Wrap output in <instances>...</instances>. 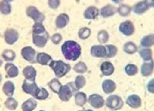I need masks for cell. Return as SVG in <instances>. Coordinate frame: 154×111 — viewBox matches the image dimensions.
I'll return each instance as SVG.
<instances>
[{"label": "cell", "mask_w": 154, "mask_h": 111, "mask_svg": "<svg viewBox=\"0 0 154 111\" xmlns=\"http://www.w3.org/2000/svg\"><path fill=\"white\" fill-rule=\"evenodd\" d=\"M15 87L13 82L7 81L5 83L3 86V91L8 96L11 97L14 94Z\"/></svg>", "instance_id": "obj_25"}, {"label": "cell", "mask_w": 154, "mask_h": 111, "mask_svg": "<svg viewBox=\"0 0 154 111\" xmlns=\"http://www.w3.org/2000/svg\"><path fill=\"white\" fill-rule=\"evenodd\" d=\"M22 88L25 93L32 95L35 98L36 97L40 90L35 81H31L27 80L24 81Z\"/></svg>", "instance_id": "obj_5"}, {"label": "cell", "mask_w": 154, "mask_h": 111, "mask_svg": "<svg viewBox=\"0 0 154 111\" xmlns=\"http://www.w3.org/2000/svg\"><path fill=\"white\" fill-rule=\"evenodd\" d=\"M118 11L122 16H127L130 14L131 8L128 5L122 4L118 8Z\"/></svg>", "instance_id": "obj_33"}, {"label": "cell", "mask_w": 154, "mask_h": 111, "mask_svg": "<svg viewBox=\"0 0 154 111\" xmlns=\"http://www.w3.org/2000/svg\"><path fill=\"white\" fill-rule=\"evenodd\" d=\"M5 70L8 76L10 78H14L17 76L19 74V70L17 68L12 64H6L5 66Z\"/></svg>", "instance_id": "obj_22"}, {"label": "cell", "mask_w": 154, "mask_h": 111, "mask_svg": "<svg viewBox=\"0 0 154 111\" xmlns=\"http://www.w3.org/2000/svg\"><path fill=\"white\" fill-rule=\"evenodd\" d=\"M153 70V62L152 60L149 62L143 63L141 68V72L143 76L147 77L150 76Z\"/></svg>", "instance_id": "obj_15"}, {"label": "cell", "mask_w": 154, "mask_h": 111, "mask_svg": "<svg viewBox=\"0 0 154 111\" xmlns=\"http://www.w3.org/2000/svg\"><path fill=\"white\" fill-rule=\"evenodd\" d=\"M5 104L6 108L11 110H15L18 106V102L13 98H8Z\"/></svg>", "instance_id": "obj_34"}, {"label": "cell", "mask_w": 154, "mask_h": 111, "mask_svg": "<svg viewBox=\"0 0 154 111\" xmlns=\"http://www.w3.org/2000/svg\"><path fill=\"white\" fill-rule=\"evenodd\" d=\"M48 86L54 92L58 94L62 86L59 80L56 79H54L50 81L48 83Z\"/></svg>", "instance_id": "obj_26"}, {"label": "cell", "mask_w": 154, "mask_h": 111, "mask_svg": "<svg viewBox=\"0 0 154 111\" xmlns=\"http://www.w3.org/2000/svg\"><path fill=\"white\" fill-rule=\"evenodd\" d=\"M147 90L150 93L153 94L154 93V80L150 81L147 85Z\"/></svg>", "instance_id": "obj_44"}, {"label": "cell", "mask_w": 154, "mask_h": 111, "mask_svg": "<svg viewBox=\"0 0 154 111\" xmlns=\"http://www.w3.org/2000/svg\"><path fill=\"white\" fill-rule=\"evenodd\" d=\"M87 101V96L85 93L80 92L75 95V102L77 105L83 106Z\"/></svg>", "instance_id": "obj_27"}, {"label": "cell", "mask_w": 154, "mask_h": 111, "mask_svg": "<svg viewBox=\"0 0 154 111\" xmlns=\"http://www.w3.org/2000/svg\"><path fill=\"white\" fill-rule=\"evenodd\" d=\"M86 84V80L82 76H79L76 77L75 80V85L77 90L83 88Z\"/></svg>", "instance_id": "obj_38"}, {"label": "cell", "mask_w": 154, "mask_h": 111, "mask_svg": "<svg viewBox=\"0 0 154 111\" xmlns=\"http://www.w3.org/2000/svg\"><path fill=\"white\" fill-rule=\"evenodd\" d=\"M91 34V30L87 28H83L80 29L78 33L79 37L82 39L88 38Z\"/></svg>", "instance_id": "obj_40"}, {"label": "cell", "mask_w": 154, "mask_h": 111, "mask_svg": "<svg viewBox=\"0 0 154 111\" xmlns=\"http://www.w3.org/2000/svg\"><path fill=\"white\" fill-rule=\"evenodd\" d=\"M62 53L66 59L70 61H75L81 54V47L75 41H68L61 47Z\"/></svg>", "instance_id": "obj_1"}, {"label": "cell", "mask_w": 154, "mask_h": 111, "mask_svg": "<svg viewBox=\"0 0 154 111\" xmlns=\"http://www.w3.org/2000/svg\"><path fill=\"white\" fill-rule=\"evenodd\" d=\"M91 55L95 57H104L107 55V51L105 47L101 45L94 46L91 50Z\"/></svg>", "instance_id": "obj_11"}, {"label": "cell", "mask_w": 154, "mask_h": 111, "mask_svg": "<svg viewBox=\"0 0 154 111\" xmlns=\"http://www.w3.org/2000/svg\"><path fill=\"white\" fill-rule=\"evenodd\" d=\"M61 39H62V36L61 34L59 33L54 34L51 38L52 42L55 44H58L61 41Z\"/></svg>", "instance_id": "obj_42"}, {"label": "cell", "mask_w": 154, "mask_h": 111, "mask_svg": "<svg viewBox=\"0 0 154 111\" xmlns=\"http://www.w3.org/2000/svg\"><path fill=\"white\" fill-rule=\"evenodd\" d=\"M126 103L131 108L137 109L139 108L141 105V100L137 95H131L127 98Z\"/></svg>", "instance_id": "obj_14"}, {"label": "cell", "mask_w": 154, "mask_h": 111, "mask_svg": "<svg viewBox=\"0 0 154 111\" xmlns=\"http://www.w3.org/2000/svg\"><path fill=\"white\" fill-rule=\"evenodd\" d=\"M139 54L144 61H150L152 60V51L150 49H142L140 51Z\"/></svg>", "instance_id": "obj_30"}, {"label": "cell", "mask_w": 154, "mask_h": 111, "mask_svg": "<svg viewBox=\"0 0 154 111\" xmlns=\"http://www.w3.org/2000/svg\"><path fill=\"white\" fill-rule=\"evenodd\" d=\"M73 70L77 73H84L87 70V67L85 63L80 62L75 65Z\"/></svg>", "instance_id": "obj_36"}, {"label": "cell", "mask_w": 154, "mask_h": 111, "mask_svg": "<svg viewBox=\"0 0 154 111\" xmlns=\"http://www.w3.org/2000/svg\"><path fill=\"white\" fill-rule=\"evenodd\" d=\"M48 38L49 34L43 25L41 23H35L33 30V39L35 45L38 47H43Z\"/></svg>", "instance_id": "obj_2"}, {"label": "cell", "mask_w": 154, "mask_h": 111, "mask_svg": "<svg viewBox=\"0 0 154 111\" xmlns=\"http://www.w3.org/2000/svg\"><path fill=\"white\" fill-rule=\"evenodd\" d=\"M115 8L111 5H108L102 8L101 16L104 18H107L113 16L115 13Z\"/></svg>", "instance_id": "obj_24"}, {"label": "cell", "mask_w": 154, "mask_h": 111, "mask_svg": "<svg viewBox=\"0 0 154 111\" xmlns=\"http://www.w3.org/2000/svg\"><path fill=\"white\" fill-rule=\"evenodd\" d=\"M21 54L24 59L30 62H33L35 61V51L31 47H26L23 49Z\"/></svg>", "instance_id": "obj_13"}, {"label": "cell", "mask_w": 154, "mask_h": 111, "mask_svg": "<svg viewBox=\"0 0 154 111\" xmlns=\"http://www.w3.org/2000/svg\"><path fill=\"white\" fill-rule=\"evenodd\" d=\"M137 46L133 42H127L124 46V50L128 54H134L137 52Z\"/></svg>", "instance_id": "obj_29"}, {"label": "cell", "mask_w": 154, "mask_h": 111, "mask_svg": "<svg viewBox=\"0 0 154 111\" xmlns=\"http://www.w3.org/2000/svg\"><path fill=\"white\" fill-rule=\"evenodd\" d=\"M69 20V16L66 14L59 15L56 20V25L57 28H62L66 27Z\"/></svg>", "instance_id": "obj_20"}, {"label": "cell", "mask_w": 154, "mask_h": 111, "mask_svg": "<svg viewBox=\"0 0 154 111\" xmlns=\"http://www.w3.org/2000/svg\"><path fill=\"white\" fill-rule=\"evenodd\" d=\"M37 106V102L33 98H29L23 104L22 109L23 110L31 111L35 109Z\"/></svg>", "instance_id": "obj_23"}, {"label": "cell", "mask_w": 154, "mask_h": 111, "mask_svg": "<svg viewBox=\"0 0 154 111\" xmlns=\"http://www.w3.org/2000/svg\"><path fill=\"white\" fill-rule=\"evenodd\" d=\"M60 2L59 1H50L49 2V5L51 8L56 9L60 5Z\"/></svg>", "instance_id": "obj_43"}, {"label": "cell", "mask_w": 154, "mask_h": 111, "mask_svg": "<svg viewBox=\"0 0 154 111\" xmlns=\"http://www.w3.org/2000/svg\"><path fill=\"white\" fill-rule=\"evenodd\" d=\"M77 90L75 88L74 84L72 82L61 86L58 93L59 98L62 101H68Z\"/></svg>", "instance_id": "obj_4"}, {"label": "cell", "mask_w": 154, "mask_h": 111, "mask_svg": "<svg viewBox=\"0 0 154 111\" xmlns=\"http://www.w3.org/2000/svg\"><path fill=\"white\" fill-rule=\"evenodd\" d=\"M106 105L107 107L111 110H119L123 107L124 102L120 97L113 95L107 98Z\"/></svg>", "instance_id": "obj_6"}, {"label": "cell", "mask_w": 154, "mask_h": 111, "mask_svg": "<svg viewBox=\"0 0 154 111\" xmlns=\"http://www.w3.org/2000/svg\"><path fill=\"white\" fill-rule=\"evenodd\" d=\"M99 15V10L94 6L88 8L84 13V16L87 19L94 20Z\"/></svg>", "instance_id": "obj_19"}, {"label": "cell", "mask_w": 154, "mask_h": 111, "mask_svg": "<svg viewBox=\"0 0 154 111\" xmlns=\"http://www.w3.org/2000/svg\"><path fill=\"white\" fill-rule=\"evenodd\" d=\"M27 14L28 16L32 18L35 23H41L45 19V16L35 7L31 6L28 7L27 10Z\"/></svg>", "instance_id": "obj_7"}, {"label": "cell", "mask_w": 154, "mask_h": 111, "mask_svg": "<svg viewBox=\"0 0 154 111\" xmlns=\"http://www.w3.org/2000/svg\"><path fill=\"white\" fill-rule=\"evenodd\" d=\"M38 62L43 65L50 64L52 62V59L51 56L45 53H40L37 56Z\"/></svg>", "instance_id": "obj_21"}, {"label": "cell", "mask_w": 154, "mask_h": 111, "mask_svg": "<svg viewBox=\"0 0 154 111\" xmlns=\"http://www.w3.org/2000/svg\"><path fill=\"white\" fill-rule=\"evenodd\" d=\"M23 73L26 80L31 81H35L36 76V71L32 66H29L26 67L23 69Z\"/></svg>", "instance_id": "obj_16"}, {"label": "cell", "mask_w": 154, "mask_h": 111, "mask_svg": "<svg viewBox=\"0 0 154 111\" xmlns=\"http://www.w3.org/2000/svg\"><path fill=\"white\" fill-rule=\"evenodd\" d=\"M88 101L91 105L95 109L102 108L105 103L103 97L97 94H94L90 96Z\"/></svg>", "instance_id": "obj_8"}, {"label": "cell", "mask_w": 154, "mask_h": 111, "mask_svg": "<svg viewBox=\"0 0 154 111\" xmlns=\"http://www.w3.org/2000/svg\"><path fill=\"white\" fill-rule=\"evenodd\" d=\"M49 96V93L46 89L43 88H41L40 91L35 98L38 100H44Z\"/></svg>", "instance_id": "obj_41"}, {"label": "cell", "mask_w": 154, "mask_h": 111, "mask_svg": "<svg viewBox=\"0 0 154 111\" xmlns=\"http://www.w3.org/2000/svg\"><path fill=\"white\" fill-rule=\"evenodd\" d=\"M120 31L126 36H130L134 32V27L131 21L128 20L121 23L119 26Z\"/></svg>", "instance_id": "obj_9"}, {"label": "cell", "mask_w": 154, "mask_h": 111, "mask_svg": "<svg viewBox=\"0 0 154 111\" xmlns=\"http://www.w3.org/2000/svg\"><path fill=\"white\" fill-rule=\"evenodd\" d=\"M2 56L6 61H12L15 59L16 54L13 51L6 50L3 52Z\"/></svg>", "instance_id": "obj_37"}, {"label": "cell", "mask_w": 154, "mask_h": 111, "mask_svg": "<svg viewBox=\"0 0 154 111\" xmlns=\"http://www.w3.org/2000/svg\"><path fill=\"white\" fill-rule=\"evenodd\" d=\"M102 88L106 94H109L113 93L116 89V85L111 80H106L103 82Z\"/></svg>", "instance_id": "obj_18"}, {"label": "cell", "mask_w": 154, "mask_h": 111, "mask_svg": "<svg viewBox=\"0 0 154 111\" xmlns=\"http://www.w3.org/2000/svg\"><path fill=\"white\" fill-rule=\"evenodd\" d=\"M106 51H107V55L106 57L107 58H112L114 57L117 54L118 52V49L114 45H107L106 47Z\"/></svg>", "instance_id": "obj_32"}, {"label": "cell", "mask_w": 154, "mask_h": 111, "mask_svg": "<svg viewBox=\"0 0 154 111\" xmlns=\"http://www.w3.org/2000/svg\"><path fill=\"white\" fill-rule=\"evenodd\" d=\"M141 44L143 46L149 47L154 44V35L150 34L146 36L142 39Z\"/></svg>", "instance_id": "obj_28"}, {"label": "cell", "mask_w": 154, "mask_h": 111, "mask_svg": "<svg viewBox=\"0 0 154 111\" xmlns=\"http://www.w3.org/2000/svg\"><path fill=\"white\" fill-rule=\"evenodd\" d=\"M49 66L54 70L56 76L58 78L64 76L71 69L69 64L63 62L61 61H52Z\"/></svg>", "instance_id": "obj_3"}, {"label": "cell", "mask_w": 154, "mask_h": 111, "mask_svg": "<svg viewBox=\"0 0 154 111\" xmlns=\"http://www.w3.org/2000/svg\"><path fill=\"white\" fill-rule=\"evenodd\" d=\"M125 71L128 76H133L137 73L138 68L135 65L128 64L125 67Z\"/></svg>", "instance_id": "obj_35"}, {"label": "cell", "mask_w": 154, "mask_h": 111, "mask_svg": "<svg viewBox=\"0 0 154 111\" xmlns=\"http://www.w3.org/2000/svg\"><path fill=\"white\" fill-rule=\"evenodd\" d=\"M11 5L9 1H4L2 2L1 4V11L2 14L7 15L11 12Z\"/></svg>", "instance_id": "obj_31"}, {"label": "cell", "mask_w": 154, "mask_h": 111, "mask_svg": "<svg viewBox=\"0 0 154 111\" xmlns=\"http://www.w3.org/2000/svg\"><path fill=\"white\" fill-rule=\"evenodd\" d=\"M100 69L104 76H109L113 74L114 68L112 63L109 62H104L101 65Z\"/></svg>", "instance_id": "obj_17"}, {"label": "cell", "mask_w": 154, "mask_h": 111, "mask_svg": "<svg viewBox=\"0 0 154 111\" xmlns=\"http://www.w3.org/2000/svg\"><path fill=\"white\" fill-rule=\"evenodd\" d=\"M17 32L14 29H9L5 34V38L8 44L12 45L17 40L18 38Z\"/></svg>", "instance_id": "obj_12"}, {"label": "cell", "mask_w": 154, "mask_h": 111, "mask_svg": "<svg viewBox=\"0 0 154 111\" xmlns=\"http://www.w3.org/2000/svg\"><path fill=\"white\" fill-rule=\"evenodd\" d=\"M109 36L106 31L102 30L98 34V39L99 42L102 43H106L108 40Z\"/></svg>", "instance_id": "obj_39"}, {"label": "cell", "mask_w": 154, "mask_h": 111, "mask_svg": "<svg viewBox=\"0 0 154 111\" xmlns=\"http://www.w3.org/2000/svg\"><path fill=\"white\" fill-rule=\"evenodd\" d=\"M150 6H152L151 1H143L137 4L134 8V12L135 14L140 15L147 11Z\"/></svg>", "instance_id": "obj_10"}]
</instances>
